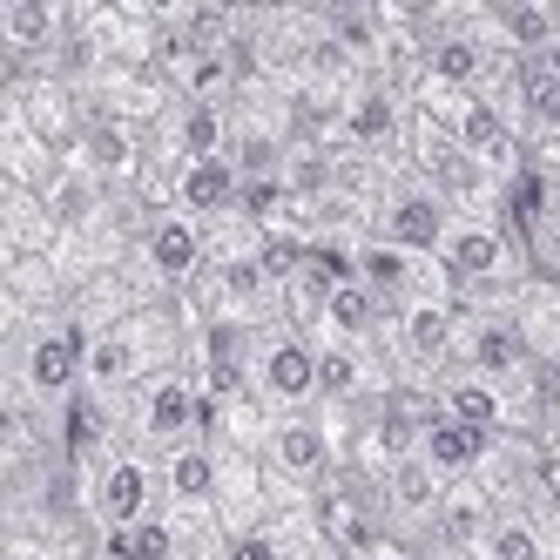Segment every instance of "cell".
Here are the masks:
<instances>
[{
  "instance_id": "cell-17",
  "label": "cell",
  "mask_w": 560,
  "mask_h": 560,
  "mask_svg": "<svg viewBox=\"0 0 560 560\" xmlns=\"http://www.w3.org/2000/svg\"><path fill=\"white\" fill-rule=\"evenodd\" d=\"M378 325H385V304L372 298V284H358V277L331 284L325 304H317V331H325V345H372Z\"/></svg>"
},
{
  "instance_id": "cell-31",
  "label": "cell",
  "mask_w": 560,
  "mask_h": 560,
  "mask_svg": "<svg viewBox=\"0 0 560 560\" xmlns=\"http://www.w3.org/2000/svg\"><path fill=\"white\" fill-rule=\"evenodd\" d=\"M102 560H108V553H102Z\"/></svg>"
},
{
  "instance_id": "cell-7",
  "label": "cell",
  "mask_w": 560,
  "mask_h": 560,
  "mask_svg": "<svg viewBox=\"0 0 560 560\" xmlns=\"http://www.w3.org/2000/svg\"><path fill=\"white\" fill-rule=\"evenodd\" d=\"M155 493H163V472H155L149 459H136V453H115L89 479V513L102 520V534H115V527L149 520L155 513Z\"/></svg>"
},
{
  "instance_id": "cell-12",
  "label": "cell",
  "mask_w": 560,
  "mask_h": 560,
  "mask_svg": "<svg viewBox=\"0 0 560 560\" xmlns=\"http://www.w3.org/2000/svg\"><path fill=\"white\" fill-rule=\"evenodd\" d=\"M244 170L230 163V155H203V163H183L176 170V210L210 223V217H236L244 210Z\"/></svg>"
},
{
  "instance_id": "cell-10",
  "label": "cell",
  "mask_w": 560,
  "mask_h": 560,
  "mask_svg": "<svg viewBox=\"0 0 560 560\" xmlns=\"http://www.w3.org/2000/svg\"><path fill=\"white\" fill-rule=\"evenodd\" d=\"M264 466H270L277 479H291V487L325 479V472H331V432H325V419H311V412L277 419V425L264 432Z\"/></svg>"
},
{
  "instance_id": "cell-29",
  "label": "cell",
  "mask_w": 560,
  "mask_h": 560,
  "mask_svg": "<svg viewBox=\"0 0 560 560\" xmlns=\"http://www.w3.org/2000/svg\"><path fill=\"white\" fill-rule=\"evenodd\" d=\"M325 560H372V553H358V547H331V540H325Z\"/></svg>"
},
{
  "instance_id": "cell-28",
  "label": "cell",
  "mask_w": 560,
  "mask_h": 560,
  "mask_svg": "<svg viewBox=\"0 0 560 560\" xmlns=\"http://www.w3.org/2000/svg\"><path fill=\"white\" fill-rule=\"evenodd\" d=\"M230 560H284V540H277L270 527H250L230 540Z\"/></svg>"
},
{
  "instance_id": "cell-4",
  "label": "cell",
  "mask_w": 560,
  "mask_h": 560,
  "mask_svg": "<svg viewBox=\"0 0 560 560\" xmlns=\"http://www.w3.org/2000/svg\"><path fill=\"white\" fill-rule=\"evenodd\" d=\"M439 264H446V277L459 291H479V284H506L520 270V250L493 217H453L446 244H439Z\"/></svg>"
},
{
  "instance_id": "cell-6",
  "label": "cell",
  "mask_w": 560,
  "mask_h": 560,
  "mask_svg": "<svg viewBox=\"0 0 560 560\" xmlns=\"http://www.w3.org/2000/svg\"><path fill=\"white\" fill-rule=\"evenodd\" d=\"M163 317H115V325L89 331V392L95 398H115L129 385H149V331Z\"/></svg>"
},
{
  "instance_id": "cell-15",
  "label": "cell",
  "mask_w": 560,
  "mask_h": 560,
  "mask_svg": "<svg viewBox=\"0 0 560 560\" xmlns=\"http://www.w3.org/2000/svg\"><path fill=\"white\" fill-rule=\"evenodd\" d=\"M487 27L513 61H540L560 42V0H500L487 8Z\"/></svg>"
},
{
  "instance_id": "cell-8",
  "label": "cell",
  "mask_w": 560,
  "mask_h": 560,
  "mask_svg": "<svg viewBox=\"0 0 560 560\" xmlns=\"http://www.w3.org/2000/svg\"><path fill=\"white\" fill-rule=\"evenodd\" d=\"M21 385L34 398H48V406L74 398V385H89V331L42 325V331L27 338V351H21Z\"/></svg>"
},
{
  "instance_id": "cell-27",
  "label": "cell",
  "mask_w": 560,
  "mask_h": 560,
  "mask_svg": "<svg viewBox=\"0 0 560 560\" xmlns=\"http://www.w3.org/2000/svg\"><path fill=\"white\" fill-rule=\"evenodd\" d=\"M520 122H527L540 142H560V82L540 61L520 68Z\"/></svg>"
},
{
  "instance_id": "cell-19",
  "label": "cell",
  "mask_w": 560,
  "mask_h": 560,
  "mask_svg": "<svg viewBox=\"0 0 560 560\" xmlns=\"http://www.w3.org/2000/svg\"><path fill=\"white\" fill-rule=\"evenodd\" d=\"M487 453H493V439L472 432V425H459V419H446V412L419 432V459L446 479V487H453V479H466V472H479V466H487Z\"/></svg>"
},
{
  "instance_id": "cell-25",
  "label": "cell",
  "mask_w": 560,
  "mask_h": 560,
  "mask_svg": "<svg viewBox=\"0 0 560 560\" xmlns=\"http://www.w3.org/2000/svg\"><path fill=\"white\" fill-rule=\"evenodd\" d=\"M479 560H553V540L540 534V520L527 513H493V534H487V553Z\"/></svg>"
},
{
  "instance_id": "cell-5",
  "label": "cell",
  "mask_w": 560,
  "mask_h": 560,
  "mask_svg": "<svg viewBox=\"0 0 560 560\" xmlns=\"http://www.w3.org/2000/svg\"><path fill=\"white\" fill-rule=\"evenodd\" d=\"M453 358L472 372V378H493V385H520L534 378V338L513 325V317H459V345Z\"/></svg>"
},
{
  "instance_id": "cell-3",
  "label": "cell",
  "mask_w": 560,
  "mask_h": 560,
  "mask_svg": "<svg viewBox=\"0 0 560 560\" xmlns=\"http://www.w3.org/2000/svg\"><path fill=\"white\" fill-rule=\"evenodd\" d=\"M453 203L439 196L432 183H398L378 196V244H398V250H419V257H439V244H446V230H453Z\"/></svg>"
},
{
  "instance_id": "cell-13",
  "label": "cell",
  "mask_w": 560,
  "mask_h": 560,
  "mask_svg": "<svg viewBox=\"0 0 560 560\" xmlns=\"http://www.w3.org/2000/svg\"><path fill=\"white\" fill-rule=\"evenodd\" d=\"M210 244H203V223L183 217V210H163V217H149L142 230V264L163 277V284H189L196 270H203Z\"/></svg>"
},
{
  "instance_id": "cell-18",
  "label": "cell",
  "mask_w": 560,
  "mask_h": 560,
  "mask_svg": "<svg viewBox=\"0 0 560 560\" xmlns=\"http://www.w3.org/2000/svg\"><path fill=\"white\" fill-rule=\"evenodd\" d=\"M217 493H223V459L203 446V439H189V446L163 453V500H176L183 513H203Z\"/></svg>"
},
{
  "instance_id": "cell-24",
  "label": "cell",
  "mask_w": 560,
  "mask_h": 560,
  "mask_svg": "<svg viewBox=\"0 0 560 560\" xmlns=\"http://www.w3.org/2000/svg\"><path fill=\"white\" fill-rule=\"evenodd\" d=\"M317 385H325V398H365V392H378L365 345H317Z\"/></svg>"
},
{
  "instance_id": "cell-23",
  "label": "cell",
  "mask_w": 560,
  "mask_h": 560,
  "mask_svg": "<svg viewBox=\"0 0 560 560\" xmlns=\"http://www.w3.org/2000/svg\"><path fill=\"white\" fill-rule=\"evenodd\" d=\"M74 163H89L102 183L129 176L136 170V129L122 122V115H95V122H82V155H74Z\"/></svg>"
},
{
  "instance_id": "cell-14",
  "label": "cell",
  "mask_w": 560,
  "mask_h": 560,
  "mask_svg": "<svg viewBox=\"0 0 560 560\" xmlns=\"http://www.w3.org/2000/svg\"><path fill=\"white\" fill-rule=\"evenodd\" d=\"M68 34H74V21H68V8H55V0H0V48H8L21 68L68 48Z\"/></svg>"
},
{
  "instance_id": "cell-21",
  "label": "cell",
  "mask_w": 560,
  "mask_h": 560,
  "mask_svg": "<svg viewBox=\"0 0 560 560\" xmlns=\"http://www.w3.org/2000/svg\"><path fill=\"white\" fill-rule=\"evenodd\" d=\"M439 500H446V479H439L419 453L412 459H398V466H385V506L398 513V520H439Z\"/></svg>"
},
{
  "instance_id": "cell-1",
  "label": "cell",
  "mask_w": 560,
  "mask_h": 560,
  "mask_svg": "<svg viewBox=\"0 0 560 560\" xmlns=\"http://www.w3.org/2000/svg\"><path fill=\"white\" fill-rule=\"evenodd\" d=\"M351 277H358V284H372V298L385 311H406L419 298H446L453 291V277H446V264H439V257L378 244V236H365V244L351 250Z\"/></svg>"
},
{
  "instance_id": "cell-26",
  "label": "cell",
  "mask_w": 560,
  "mask_h": 560,
  "mask_svg": "<svg viewBox=\"0 0 560 560\" xmlns=\"http://www.w3.org/2000/svg\"><path fill=\"white\" fill-rule=\"evenodd\" d=\"M102 553L108 560H176V527L163 513H149V520H136V527L102 534Z\"/></svg>"
},
{
  "instance_id": "cell-9",
  "label": "cell",
  "mask_w": 560,
  "mask_h": 560,
  "mask_svg": "<svg viewBox=\"0 0 560 560\" xmlns=\"http://www.w3.org/2000/svg\"><path fill=\"white\" fill-rule=\"evenodd\" d=\"M136 425H142L149 446H163V453L189 446L196 425H203V392H196V378H183V372H155V378L142 385V412H136Z\"/></svg>"
},
{
  "instance_id": "cell-11",
  "label": "cell",
  "mask_w": 560,
  "mask_h": 560,
  "mask_svg": "<svg viewBox=\"0 0 560 560\" xmlns=\"http://www.w3.org/2000/svg\"><path fill=\"white\" fill-rule=\"evenodd\" d=\"M392 338H398V358L412 372H439L459 345V311L446 298H419L406 311H392Z\"/></svg>"
},
{
  "instance_id": "cell-2",
  "label": "cell",
  "mask_w": 560,
  "mask_h": 560,
  "mask_svg": "<svg viewBox=\"0 0 560 560\" xmlns=\"http://www.w3.org/2000/svg\"><path fill=\"white\" fill-rule=\"evenodd\" d=\"M250 392L264 398L277 419H291V412L311 406V398H325V385H317V345L298 338V331H270V338H257Z\"/></svg>"
},
{
  "instance_id": "cell-20",
  "label": "cell",
  "mask_w": 560,
  "mask_h": 560,
  "mask_svg": "<svg viewBox=\"0 0 560 560\" xmlns=\"http://www.w3.org/2000/svg\"><path fill=\"white\" fill-rule=\"evenodd\" d=\"M493 500L487 493H472V487H446V500H439V520H432V534L446 540V547H459V553H487V534H493Z\"/></svg>"
},
{
  "instance_id": "cell-16",
  "label": "cell",
  "mask_w": 560,
  "mask_h": 560,
  "mask_svg": "<svg viewBox=\"0 0 560 560\" xmlns=\"http://www.w3.org/2000/svg\"><path fill=\"white\" fill-rule=\"evenodd\" d=\"M338 136L351 149H392L398 136H406V102H398L392 82H365V89H351L345 95V122Z\"/></svg>"
},
{
  "instance_id": "cell-22",
  "label": "cell",
  "mask_w": 560,
  "mask_h": 560,
  "mask_svg": "<svg viewBox=\"0 0 560 560\" xmlns=\"http://www.w3.org/2000/svg\"><path fill=\"white\" fill-rule=\"evenodd\" d=\"M439 412L493 439V432L506 425V385H493V378H472V372H459V378H446V392H439Z\"/></svg>"
},
{
  "instance_id": "cell-30",
  "label": "cell",
  "mask_w": 560,
  "mask_h": 560,
  "mask_svg": "<svg viewBox=\"0 0 560 560\" xmlns=\"http://www.w3.org/2000/svg\"><path fill=\"white\" fill-rule=\"evenodd\" d=\"M527 68H534V61H527ZM540 68H547V74H553V82H560V42H553V48L540 55Z\"/></svg>"
}]
</instances>
